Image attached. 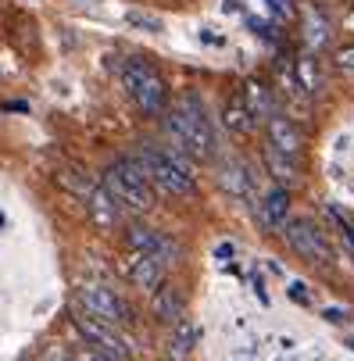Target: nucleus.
<instances>
[{
    "instance_id": "nucleus-1",
    "label": "nucleus",
    "mask_w": 354,
    "mask_h": 361,
    "mask_svg": "<svg viewBox=\"0 0 354 361\" xmlns=\"http://www.w3.org/2000/svg\"><path fill=\"white\" fill-rule=\"evenodd\" d=\"M165 133L179 154L190 161H212L215 158V129L208 118V108L197 93H183L165 108Z\"/></svg>"
},
{
    "instance_id": "nucleus-2",
    "label": "nucleus",
    "mask_w": 354,
    "mask_h": 361,
    "mask_svg": "<svg viewBox=\"0 0 354 361\" xmlns=\"http://www.w3.org/2000/svg\"><path fill=\"white\" fill-rule=\"evenodd\" d=\"M136 165L143 169V176L150 179V186L169 193V197H197V179H193V165L186 154H179L176 147H161V143H143L136 154Z\"/></svg>"
},
{
    "instance_id": "nucleus-3",
    "label": "nucleus",
    "mask_w": 354,
    "mask_h": 361,
    "mask_svg": "<svg viewBox=\"0 0 354 361\" xmlns=\"http://www.w3.org/2000/svg\"><path fill=\"white\" fill-rule=\"evenodd\" d=\"M118 82H122V90L129 93V100L143 115H150V118L165 115V108H169V86H165V75L147 58H136V54L122 58Z\"/></svg>"
},
{
    "instance_id": "nucleus-4",
    "label": "nucleus",
    "mask_w": 354,
    "mask_h": 361,
    "mask_svg": "<svg viewBox=\"0 0 354 361\" xmlns=\"http://www.w3.org/2000/svg\"><path fill=\"white\" fill-rule=\"evenodd\" d=\"M104 190L122 204V212H133V215H143L154 208V186L143 176V169L136 165V158H118L104 169Z\"/></svg>"
},
{
    "instance_id": "nucleus-5",
    "label": "nucleus",
    "mask_w": 354,
    "mask_h": 361,
    "mask_svg": "<svg viewBox=\"0 0 354 361\" xmlns=\"http://www.w3.org/2000/svg\"><path fill=\"white\" fill-rule=\"evenodd\" d=\"M75 300H79V312L108 322V326H129L133 322V307L104 283H83L75 290Z\"/></svg>"
},
{
    "instance_id": "nucleus-6",
    "label": "nucleus",
    "mask_w": 354,
    "mask_h": 361,
    "mask_svg": "<svg viewBox=\"0 0 354 361\" xmlns=\"http://www.w3.org/2000/svg\"><path fill=\"white\" fill-rule=\"evenodd\" d=\"M286 247L297 254V257H305V262L312 265H326L333 262V247L326 240V233L312 222V219H286V226L279 229Z\"/></svg>"
},
{
    "instance_id": "nucleus-7",
    "label": "nucleus",
    "mask_w": 354,
    "mask_h": 361,
    "mask_svg": "<svg viewBox=\"0 0 354 361\" xmlns=\"http://www.w3.org/2000/svg\"><path fill=\"white\" fill-rule=\"evenodd\" d=\"M72 322H75V329L83 333L86 347L100 350L104 357H111V361H126V357L133 354V347L126 343V336L118 333V326H108V322H100V319H93V315L79 312V307L72 312Z\"/></svg>"
},
{
    "instance_id": "nucleus-8",
    "label": "nucleus",
    "mask_w": 354,
    "mask_h": 361,
    "mask_svg": "<svg viewBox=\"0 0 354 361\" xmlns=\"http://www.w3.org/2000/svg\"><path fill=\"white\" fill-rule=\"evenodd\" d=\"M126 247H129V250H140V254H150V257H158L165 269L179 262V243H176L172 236H165L161 229H154V226L133 222V226L126 229Z\"/></svg>"
},
{
    "instance_id": "nucleus-9",
    "label": "nucleus",
    "mask_w": 354,
    "mask_h": 361,
    "mask_svg": "<svg viewBox=\"0 0 354 361\" xmlns=\"http://www.w3.org/2000/svg\"><path fill=\"white\" fill-rule=\"evenodd\" d=\"M122 272L133 286L147 290V293H154L161 283H165V265L158 262V257H150V254H140V250H129L126 247V257H122Z\"/></svg>"
},
{
    "instance_id": "nucleus-10",
    "label": "nucleus",
    "mask_w": 354,
    "mask_h": 361,
    "mask_svg": "<svg viewBox=\"0 0 354 361\" xmlns=\"http://www.w3.org/2000/svg\"><path fill=\"white\" fill-rule=\"evenodd\" d=\"M83 200H86V215H90V222H93L100 233H111V229L122 226V204L104 190V183H93L90 193H86Z\"/></svg>"
},
{
    "instance_id": "nucleus-11",
    "label": "nucleus",
    "mask_w": 354,
    "mask_h": 361,
    "mask_svg": "<svg viewBox=\"0 0 354 361\" xmlns=\"http://www.w3.org/2000/svg\"><path fill=\"white\" fill-rule=\"evenodd\" d=\"M265 136H269V147H272V150L286 154V158H293V161L300 158V129H297V122H293L290 115H283V111L269 115Z\"/></svg>"
},
{
    "instance_id": "nucleus-12",
    "label": "nucleus",
    "mask_w": 354,
    "mask_h": 361,
    "mask_svg": "<svg viewBox=\"0 0 354 361\" xmlns=\"http://www.w3.org/2000/svg\"><path fill=\"white\" fill-rule=\"evenodd\" d=\"M258 219L269 233H279L290 219V190L286 186H272L262 200H258Z\"/></svg>"
},
{
    "instance_id": "nucleus-13",
    "label": "nucleus",
    "mask_w": 354,
    "mask_h": 361,
    "mask_svg": "<svg viewBox=\"0 0 354 361\" xmlns=\"http://www.w3.org/2000/svg\"><path fill=\"white\" fill-rule=\"evenodd\" d=\"M150 312H154L158 322L165 326H176L179 319H186V304H183V293L172 286V283H161L154 293H150Z\"/></svg>"
},
{
    "instance_id": "nucleus-14",
    "label": "nucleus",
    "mask_w": 354,
    "mask_h": 361,
    "mask_svg": "<svg viewBox=\"0 0 354 361\" xmlns=\"http://www.w3.org/2000/svg\"><path fill=\"white\" fill-rule=\"evenodd\" d=\"M240 97H243V104L250 108V115H255L258 122H269V115H276V97L262 79H247L240 86Z\"/></svg>"
},
{
    "instance_id": "nucleus-15",
    "label": "nucleus",
    "mask_w": 354,
    "mask_h": 361,
    "mask_svg": "<svg viewBox=\"0 0 354 361\" xmlns=\"http://www.w3.org/2000/svg\"><path fill=\"white\" fill-rule=\"evenodd\" d=\"M293 79H297V90L305 97H315L322 90V65L312 50H305L300 58H293Z\"/></svg>"
},
{
    "instance_id": "nucleus-16",
    "label": "nucleus",
    "mask_w": 354,
    "mask_h": 361,
    "mask_svg": "<svg viewBox=\"0 0 354 361\" xmlns=\"http://www.w3.org/2000/svg\"><path fill=\"white\" fill-rule=\"evenodd\" d=\"M300 36H305L312 54H315V50H322L329 43V18L319 8H305V15H300Z\"/></svg>"
},
{
    "instance_id": "nucleus-17",
    "label": "nucleus",
    "mask_w": 354,
    "mask_h": 361,
    "mask_svg": "<svg viewBox=\"0 0 354 361\" xmlns=\"http://www.w3.org/2000/svg\"><path fill=\"white\" fill-rule=\"evenodd\" d=\"M222 122H226V129H229V133H236V136L255 133V126H258V118L250 115V108L243 104V97H240V93H233V97L226 100V108H222Z\"/></svg>"
},
{
    "instance_id": "nucleus-18",
    "label": "nucleus",
    "mask_w": 354,
    "mask_h": 361,
    "mask_svg": "<svg viewBox=\"0 0 354 361\" xmlns=\"http://www.w3.org/2000/svg\"><path fill=\"white\" fill-rule=\"evenodd\" d=\"M265 169L272 172V179H276L279 186L297 183V161L286 158V154H279V150H272L269 143H265Z\"/></svg>"
},
{
    "instance_id": "nucleus-19",
    "label": "nucleus",
    "mask_w": 354,
    "mask_h": 361,
    "mask_svg": "<svg viewBox=\"0 0 354 361\" xmlns=\"http://www.w3.org/2000/svg\"><path fill=\"white\" fill-rule=\"evenodd\" d=\"M193 340H197V326H193L190 319H179V322L172 326L169 354H172L176 361H186V357H190V350H193Z\"/></svg>"
},
{
    "instance_id": "nucleus-20",
    "label": "nucleus",
    "mask_w": 354,
    "mask_h": 361,
    "mask_svg": "<svg viewBox=\"0 0 354 361\" xmlns=\"http://www.w3.org/2000/svg\"><path fill=\"white\" fill-rule=\"evenodd\" d=\"M222 183H226L236 197H247V193H250V176H247V165L229 161V165H226V172H222Z\"/></svg>"
},
{
    "instance_id": "nucleus-21",
    "label": "nucleus",
    "mask_w": 354,
    "mask_h": 361,
    "mask_svg": "<svg viewBox=\"0 0 354 361\" xmlns=\"http://www.w3.org/2000/svg\"><path fill=\"white\" fill-rule=\"evenodd\" d=\"M333 61H336V68H340V75L354 82V43H343V47L336 50V58H333Z\"/></svg>"
},
{
    "instance_id": "nucleus-22",
    "label": "nucleus",
    "mask_w": 354,
    "mask_h": 361,
    "mask_svg": "<svg viewBox=\"0 0 354 361\" xmlns=\"http://www.w3.org/2000/svg\"><path fill=\"white\" fill-rule=\"evenodd\" d=\"M129 22H133V25H143L147 32H161V22H158V18H150V15H140V11H133V15H129Z\"/></svg>"
},
{
    "instance_id": "nucleus-23",
    "label": "nucleus",
    "mask_w": 354,
    "mask_h": 361,
    "mask_svg": "<svg viewBox=\"0 0 354 361\" xmlns=\"http://www.w3.org/2000/svg\"><path fill=\"white\" fill-rule=\"evenodd\" d=\"M265 4H269V11L279 15V18H290V15H293V0H265Z\"/></svg>"
},
{
    "instance_id": "nucleus-24",
    "label": "nucleus",
    "mask_w": 354,
    "mask_h": 361,
    "mask_svg": "<svg viewBox=\"0 0 354 361\" xmlns=\"http://www.w3.org/2000/svg\"><path fill=\"white\" fill-rule=\"evenodd\" d=\"M75 361H111V357H104L100 350H93V347H86V343H83V347L75 350Z\"/></svg>"
},
{
    "instance_id": "nucleus-25",
    "label": "nucleus",
    "mask_w": 354,
    "mask_h": 361,
    "mask_svg": "<svg viewBox=\"0 0 354 361\" xmlns=\"http://www.w3.org/2000/svg\"><path fill=\"white\" fill-rule=\"evenodd\" d=\"M290 297H293L297 304H312V293L305 290V283H297V279L290 283Z\"/></svg>"
},
{
    "instance_id": "nucleus-26",
    "label": "nucleus",
    "mask_w": 354,
    "mask_h": 361,
    "mask_svg": "<svg viewBox=\"0 0 354 361\" xmlns=\"http://www.w3.org/2000/svg\"><path fill=\"white\" fill-rule=\"evenodd\" d=\"M347 307H326V322H336V326H343L347 322Z\"/></svg>"
},
{
    "instance_id": "nucleus-27",
    "label": "nucleus",
    "mask_w": 354,
    "mask_h": 361,
    "mask_svg": "<svg viewBox=\"0 0 354 361\" xmlns=\"http://www.w3.org/2000/svg\"><path fill=\"white\" fill-rule=\"evenodd\" d=\"M250 283H255V293H258V300H262V304H269V293H265V283H262V276H250Z\"/></svg>"
},
{
    "instance_id": "nucleus-28",
    "label": "nucleus",
    "mask_w": 354,
    "mask_h": 361,
    "mask_svg": "<svg viewBox=\"0 0 354 361\" xmlns=\"http://www.w3.org/2000/svg\"><path fill=\"white\" fill-rule=\"evenodd\" d=\"M219 262H233V243H222L219 247Z\"/></svg>"
},
{
    "instance_id": "nucleus-29",
    "label": "nucleus",
    "mask_w": 354,
    "mask_h": 361,
    "mask_svg": "<svg viewBox=\"0 0 354 361\" xmlns=\"http://www.w3.org/2000/svg\"><path fill=\"white\" fill-rule=\"evenodd\" d=\"M343 240H347V247H350V254H354V226H343Z\"/></svg>"
}]
</instances>
